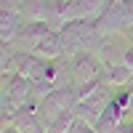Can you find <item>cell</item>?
I'll list each match as a JSON object with an SVG mask.
<instances>
[{
	"label": "cell",
	"mask_w": 133,
	"mask_h": 133,
	"mask_svg": "<svg viewBox=\"0 0 133 133\" xmlns=\"http://www.w3.org/2000/svg\"><path fill=\"white\" fill-rule=\"evenodd\" d=\"M59 32H61V45H64V56L66 59H75L77 53H85V51L93 53V48H98L101 40H104V35H98L93 19L66 21Z\"/></svg>",
	"instance_id": "1"
},
{
	"label": "cell",
	"mask_w": 133,
	"mask_h": 133,
	"mask_svg": "<svg viewBox=\"0 0 133 133\" xmlns=\"http://www.w3.org/2000/svg\"><path fill=\"white\" fill-rule=\"evenodd\" d=\"M130 11H133V3H130V0H107L104 14L96 19L98 35L107 37V35H117V32H123V29H130V27H133Z\"/></svg>",
	"instance_id": "2"
},
{
	"label": "cell",
	"mask_w": 133,
	"mask_h": 133,
	"mask_svg": "<svg viewBox=\"0 0 133 133\" xmlns=\"http://www.w3.org/2000/svg\"><path fill=\"white\" fill-rule=\"evenodd\" d=\"M112 96H115V88L104 83V85H98L91 96L80 98V101L75 104L72 112H75L77 120H83V123H88V125H93V128H96V123L101 120V115L107 112L109 101H112Z\"/></svg>",
	"instance_id": "3"
},
{
	"label": "cell",
	"mask_w": 133,
	"mask_h": 133,
	"mask_svg": "<svg viewBox=\"0 0 133 133\" xmlns=\"http://www.w3.org/2000/svg\"><path fill=\"white\" fill-rule=\"evenodd\" d=\"M104 75V61L96 56V53L85 51V53H77L75 59H69V83L75 88L80 85H88L98 80V77Z\"/></svg>",
	"instance_id": "4"
},
{
	"label": "cell",
	"mask_w": 133,
	"mask_h": 133,
	"mask_svg": "<svg viewBox=\"0 0 133 133\" xmlns=\"http://www.w3.org/2000/svg\"><path fill=\"white\" fill-rule=\"evenodd\" d=\"M48 59H40L29 51H14V61H11V72H16L27 80L37 83V80H45V72H48Z\"/></svg>",
	"instance_id": "5"
},
{
	"label": "cell",
	"mask_w": 133,
	"mask_h": 133,
	"mask_svg": "<svg viewBox=\"0 0 133 133\" xmlns=\"http://www.w3.org/2000/svg\"><path fill=\"white\" fill-rule=\"evenodd\" d=\"M51 32V24L48 21H24L19 29V35H16V51H29V53H35V48L43 43V37H45Z\"/></svg>",
	"instance_id": "6"
},
{
	"label": "cell",
	"mask_w": 133,
	"mask_h": 133,
	"mask_svg": "<svg viewBox=\"0 0 133 133\" xmlns=\"http://www.w3.org/2000/svg\"><path fill=\"white\" fill-rule=\"evenodd\" d=\"M125 112H128V109H125L123 104H117L115 96H112L107 112H104L101 120L96 123V130H98V133H115V130H120V128L125 125Z\"/></svg>",
	"instance_id": "7"
},
{
	"label": "cell",
	"mask_w": 133,
	"mask_h": 133,
	"mask_svg": "<svg viewBox=\"0 0 133 133\" xmlns=\"http://www.w3.org/2000/svg\"><path fill=\"white\" fill-rule=\"evenodd\" d=\"M45 21L51 24V29H61L66 21H72V0H48Z\"/></svg>",
	"instance_id": "8"
},
{
	"label": "cell",
	"mask_w": 133,
	"mask_h": 133,
	"mask_svg": "<svg viewBox=\"0 0 133 133\" xmlns=\"http://www.w3.org/2000/svg\"><path fill=\"white\" fill-rule=\"evenodd\" d=\"M21 24H24V19H21V14H16V11H5L0 8V40L3 43H14Z\"/></svg>",
	"instance_id": "9"
},
{
	"label": "cell",
	"mask_w": 133,
	"mask_h": 133,
	"mask_svg": "<svg viewBox=\"0 0 133 133\" xmlns=\"http://www.w3.org/2000/svg\"><path fill=\"white\" fill-rule=\"evenodd\" d=\"M101 80L107 85H112V88H123V85H130L133 83V75H130V69L125 64H107Z\"/></svg>",
	"instance_id": "10"
},
{
	"label": "cell",
	"mask_w": 133,
	"mask_h": 133,
	"mask_svg": "<svg viewBox=\"0 0 133 133\" xmlns=\"http://www.w3.org/2000/svg\"><path fill=\"white\" fill-rule=\"evenodd\" d=\"M11 123L16 125L19 133H45V125H43V120L35 115V112H29V109H21V112L11 120Z\"/></svg>",
	"instance_id": "11"
},
{
	"label": "cell",
	"mask_w": 133,
	"mask_h": 133,
	"mask_svg": "<svg viewBox=\"0 0 133 133\" xmlns=\"http://www.w3.org/2000/svg\"><path fill=\"white\" fill-rule=\"evenodd\" d=\"M48 0H24L21 5V19L24 21H45Z\"/></svg>",
	"instance_id": "12"
},
{
	"label": "cell",
	"mask_w": 133,
	"mask_h": 133,
	"mask_svg": "<svg viewBox=\"0 0 133 133\" xmlns=\"http://www.w3.org/2000/svg\"><path fill=\"white\" fill-rule=\"evenodd\" d=\"M75 112H61L56 120H51L48 123V128H45V133H69V128L75 125Z\"/></svg>",
	"instance_id": "13"
},
{
	"label": "cell",
	"mask_w": 133,
	"mask_h": 133,
	"mask_svg": "<svg viewBox=\"0 0 133 133\" xmlns=\"http://www.w3.org/2000/svg\"><path fill=\"white\" fill-rule=\"evenodd\" d=\"M11 61H14V48H11V43L0 40V75L11 72Z\"/></svg>",
	"instance_id": "14"
},
{
	"label": "cell",
	"mask_w": 133,
	"mask_h": 133,
	"mask_svg": "<svg viewBox=\"0 0 133 133\" xmlns=\"http://www.w3.org/2000/svg\"><path fill=\"white\" fill-rule=\"evenodd\" d=\"M69 133H98L93 125H88V123H83V120H75V125L69 128Z\"/></svg>",
	"instance_id": "15"
},
{
	"label": "cell",
	"mask_w": 133,
	"mask_h": 133,
	"mask_svg": "<svg viewBox=\"0 0 133 133\" xmlns=\"http://www.w3.org/2000/svg\"><path fill=\"white\" fill-rule=\"evenodd\" d=\"M123 64L130 69V75H133V40L128 37V43H125V56H123Z\"/></svg>",
	"instance_id": "16"
},
{
	"label": "cell",
	"mask_w": 133,
	"mask_h": 133,
	"mask_svg": "<svg viewBox=\"0 0 133 133\" xmlns=\"http://www.w3.org/2000/svg\"><path fill=\"white\" fill-rule=\"evenodd\" d=\"M0 133H19V130H16V125L11 123V120H8V123H5L3 128H0Z\"/></svg>",
	"instance_id": "17"
},
{
	"label": "cell",
	"mask_w": 133,
	"mask_h": 133,
	"mask_svg": "<svg viewBox=\"0 0 133 133\" xmlns=\"http://www.w3.org/2000/svg\"><path fill=\"white\" fill-rule=\"evenodd\" d=\"M115 133H130V130H128V125H123V128H120V130H115Z\"/></svg>",
	"instance_id": "18"
},
{
	"label": "cell",
	"mask_w": 133,
	"mask_h": 133,
	"mask_svg": "<svg viewBox=\"0 0 133 133\" xmlns=\"http://www.w3.org/2000/svg\"><path fill=\"white\" fill-rule=\"evenodd\" d=\"M130 3H133V0H130Z\"/></svg>",
	"instance_id": "19"
},
{
	"label": "cell",
	"mask_w": 133,
	"mask_h": 133,
	"mask_svg": "<svg viewBox=\"0 0 133 133\" xmlns=\"http://www.w3.org/2000/svg\"><path fill=\"white\" fill-rule=\"evenodd\" d=\"M130 85H133V83H130Z\"/></svg>",
	"instance_id": "20"
}]
</instances>
